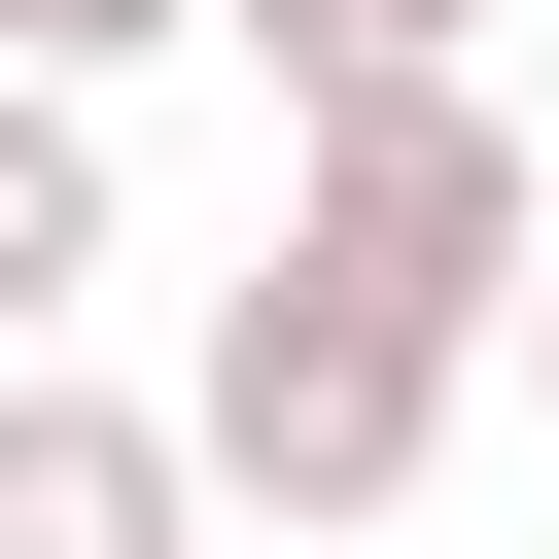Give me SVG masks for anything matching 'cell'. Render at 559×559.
I'll return each mask as SVG.
<instances>
[{
  "label": "cell",
  "mask_w": 559,
  "mask_h": 559,
  "mask_svg": "<svg viewBox=\"0 0 559 559\" xmlns=\"http://www.w3.org/2000/svg\"><path fill=\"white\" fill-rule=\"evenodd\" d=\"M210 35H245L280 105H314V70H489V0H210Z\"/></svg>",
  "instance_id": "5b68a950"
},
{
  "label": "cell",
  "mask_w": 559,
  "mask_h": 559,
  "mask_svg": "<svg viewBox=\"0 0 559 559\" xmlns=\"http://www.w3.org/2000/svg\"><path fill=\"white\" fill-rule=\"evenodd\" d=\"M0 559H210V454L70 349H0Z\"/></svg>",
  "instance_id": "3957f363"
},
{
  "label": "cell",
  "mask_w": 559,
  "mask_h": 559,
  "mask_svg": "<svg viewBox=\"0 0 559 559\" xmlns=\"http://www.w3.org/2000/svg\"><path fill=\"white\" fill-rule=\"evenodd\" d=\"M105 280V70H0V349Z\"/></svg>",
  "instance_id": "277c9868"
},
{
  "label": "cell",
  "mask_w": 559,
  "mask_h": 559,
  "mask_svg": "<svg viewBox=\"0 0 559 559\" xmlns=\"http://www.w3.org/2000/svg\"><path fill=\"white\" fill-rule=\"evenodd\" d=\"M245 559H314V524H245Z\"/></svg>",
  "instance_id": "ba28073f"
},
{
  "label": "cell",
  "mask_w": 559,
  "mask_h": 559,
  "mask_svg": "<svg viewBox=\"0 0 559 559\" xmlns=\"http://www.w3.org/2000/svg\"><path fill=\"white\" fill-rule=\"evenodd\" d=\"M280 245L489 349V314H524V245H559V175H524V105H489V70H314V105H280Z\"/></svg>",
  "instance_id": "7a4b0ae2"
},
{
  "label": "cell",
  "mask_w": 559,
  "mask_h": 559,
  "mask_svg": "<svg viewBox=\"0 0 559 559\" xmlns=\"http://www.w3.org/2000/svg\"><path fill=\"white\" fill-rule=\"evenodd\" d=\"M140 35H210V0H0V70H140Z\"/></svg>",
  "instance_id": "8992f818"
},
{
  "label": "cell",
  "mask_w": 559,
  "mask_h": 559,
  "mask_svg": "<svg viewBox=\"0 0 559 559\" xmlns=\"http://www.w3.org/2000/svg\"><path fill=\"white\" fill-rule=\"evenodd\" d=\"M454 314H384V280H314V245H245L210 280V384H175V454L245 489V524H314V559H384L419 524V454H454Z\"/></svg>",
  "instance_id": "6da1fadb"
},
{
  "label": "cell",
  "mask_w": 559,
  "mask_h": 559,
  "mask_svg": "<svg viewBox=\"0 0 559 559\" xmlns=\"http://www.w3.org/2000/svg\"><path fill=\"white\" fill-rule=\"evenodd\" d=\"M489 349H524V384H559V245H524V314H489Z\"/></svg>",
  "instance_id": "52a82bcc"
}]
</instances>
